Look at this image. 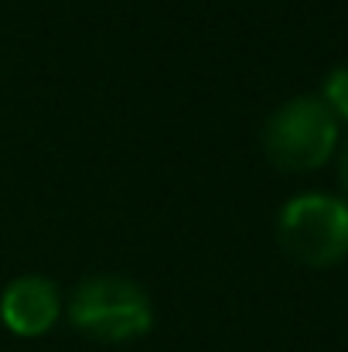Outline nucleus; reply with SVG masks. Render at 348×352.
<instances>
[{"label":"nucleus","instance_id":"nucleus-3","mask_svg":"<svg viewBox=\"0 0 348 352\" xmlns=\"http://www.w3.org/2000/svg\"><path fill=\"white\" fill-rule=\"evenodd\" d=\"M280 246L308 263L332 267L348 256V202L335 195H297L280 212Z\"/></svg>","mask_w":348,"mask_h":352},{"label":"nucleus","instance_id":"nucleus-2","mask_svg":"<svg viewBox=\"0 0 348 352\" xmlns=\"http://www.w3.org/2000/svg\"><path fill=\"white\" fill-rule=\"evenodd\" d=\"M338 144V120L318 96H297L273 110L263 130L266 157L283 171L321 168Z\"/></svg>","mask_w":348,"mask_h":352},{"label":"nucleus","instance_id":"nucleus-5","mask_svg":"<svg viewBox=\"0 0 348 352\" xmlns=\"http://www.w3.org/2000/svg\"><path fill=\"white\" fill-rule=\"evenodd\" d=\"M325 107L335 113V120L342 117L348 120V65H342V69H335L328 79H325Z\"/></svg>","mask_w":348,"mask_h":352},{"label":"nucleus","instance_id":"nucleus-1","mask_svg":"<svg viewBox=\"0 0 348 352\" xmlns=\"http://www.w3.org/2000/svg\"><path fill=\"white\" fill-rule=\"evenodd\" d=\"M69 322L96 342H133L150 332L154 308L147 291L130 277L96 274L72 291Z\"/></svg>","mask_w":348,"mask_h":352},{"label":"nucleus","instance_id":"nucleus-4","mask_svg":"<svg viewBox=\"0 0 348 352\" xmlns=\"http://www.w3.org/2000/svg\"><path fill=\"white\" fill-rule=\"evenodd\" d=\"M62 315V294L58 287L41 274L14 277L0 294V322L24 339L45 336Z\"/></svg>","mask_w":348,"mask_h":352},{"label":"nucleus","instance_id":"nucleus-6","mask_svg":"<svg viewBox=\"0 0 348 352\" xmlns=\"http://www.w3.org/2000/svg\"><path fill=\"white\" fill-rule=\"evenodd\" d=\"M338 178H342V188L348 195V144L342 147V161H338Z\"/></svg>","mask_w":348,"mask_h":352}]
</instances>
